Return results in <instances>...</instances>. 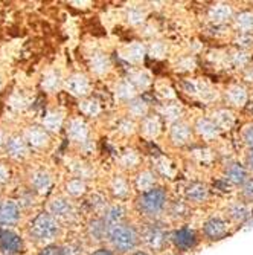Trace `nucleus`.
Segmentation results:
<instances>
[{"label":"nucleus","mask_w":253,"mask_h":255,"mask_svg":"<svg viewBox=\"0 0 253 255\" xmlns=\"http://www.w3.org/2000/svg\"><path fill=\"white\" fill-rule=\"evenodd\" d=\"M224 103L229 109H243L249 103V92L244 84H232L224 92Z\"/></svg>","instance_id":"11"},{"label":"nucleus","mask_w":253,"mask_h":255,"mask_svg":"<svg viewBox=\"0 0 253 255\" xmlns=\"http://www.w3.org/2000/svg\"><path fill=\"white\" fill-rule=\"evenodd\" d=\"M118 133L119 134H122V136H125V137H130V136H133L137 130H139V123H136L134 120H131V118H128L127 115L125 117H122L119 121H118Z\"/></svg>","instance_id":"41"},{"label":"nucleus","mask_w":253,"mask_h":255,"mask_svg":"<svg viewBox=\"0 0 253 255\" xmlns=\"http://www.w3.org/2000/svg\"><path fill=\"white\" fill-rule=\"evenodd\" d=\"M229 222L221 217H211L203 223L201 234L206 240L209 242H218L229 236Z\"/></svg>","instance_id":"7"},{"label":"nucleus","mask_w":253,"mask_h":255,"mask_svg":"<svg viewBox=\"0 0 253 255\" xmlns=\"http://www.w3.org/2000/svg\"><path fill=\"white\" fill-rule=\"evenodd\" d=\"M0 251L9 255L18 254L23 251V242L12 231L0 229Z\"/></svg>","instance_id":"23"},{"label":"nucleus","mask_w":253,"mask_h":255,"mask_svg":"<svg viewBox=\"0 0 253 255\" xmlns=\"http://www.w3.org/2000/svg\"><path fill=\"white\" fill-rule=\"evenodd\" d=\"M49 214H52L58 222H72L77 217V210L69 199L55 197L49 202Z\"/></svg>","instance_id":"9"},{"label":"nucleus","mask_w":253,"mask_h":255,"mask_svg":"<svg viewBox=\"0 0 253 255\" xmlns=\"http://www.w3.org/2000/svg\"><path fill=\"white\" fill-rule=\"evenodd\" d=\"M229 60H231V63L237 67V69H246L249 67L250 64V55L247 51L244 49H235L231 55H229Z\"/></svg>","instance_id":"42"},{"label":"nucleus","mask_w":253,"mask_h":255,"mask_svg":"<svg viewBox=\"0 0 253 255\" xmlns=\"http://www.w3.org/2000/svg\"><path fill=\"white\" fill-rule=\"evenodd\" d=\"M235 41L240 46V49L247 51L249 48H252V46H253V34H240Z\"/></svg>","instance_id":"47"},{"label":"nucleus","mask_w":253,"mask_h":255,"mask_svg":"<svg viewBox=\"0 0 253 255\" xmlns=\"http://www.w3.org/2000/svg\"><path fill=\"white\" fill-rule=\"evenodd\" d=\"M66 131H67V137L71 139L72 142H77L81 145H85L88 142L90 128L83 118H72L67 124Z\"/></svg>","instance_id":"14"},{"label":"nucleus","mask_w":253,"mask_h":255,"mask_svg":"<svg viewBox=\"0 0 253 255\" xmlns=\"http://www.w3.org/2000/svg\"><path fill=\"white\" fill-rule=\"evenodd\" d=\"M64 124V113L61 110H49L43 118V127L48 131H60Z\"/></svg>","instance_id":"35"},{"label":"nucleus","mask_w":253,"mask_h":255,"mask_svg":"<svg viewBox=\"0 0 253 255\" xmlns=\"http://www.w3.org/2000/svg\"><path fill=\"white\" fill-rule=\"evenodd\" d=\"M127 80L136 87L137 92H145V90H148L150 86H151V83H153L151 75L147 71H134V72H131L128 75Z\"/></svg>","instance_id":"37"},{"label":"nucleus","mask_w":253,"mask_h":255,"mask_svg":"<svg viewBox=\"0 0 253 255\" xmlns=\"http://www.w3.org/2000/svg\"><path fill=\"white\" fill-rule=\"evenodd\" d=\"M241 199L246 203L253 202V177L252 176L247 179V182L241 187Z\"/></svg>","instance_id":"46"},{"label":"nucleus","mask_w":253,"mask_h":255,"mask_svg":"<svg viewBox=\"0 0 253 255\" xmlns=\"http://www.w3.org/2000/svg\"><path fill=\"white\" fill-rule=\"evenodd\" d=\"M147 46L141 41H133L130 44H127L124 51H122V57L131 63V64H139L144 61L145 55H147Z\"/></svg>","instance_id":"27"},{"label":"nucleus","mask_w":253,"mask_h":255,"mask_svg":"<svg viewBox=\"0 0 253 255\" xmlns=\"http://www.w3.org/2000/svg\"><path fill=\"white\" fill-rule=\"evenodd\" d=\"M206 17L212 23V25H224V23L234 20L235 12L234 8L227 3H215L212 6H209L208 12H206Z\"/></svg>","instance_id":"18"},{"label":"nucleus","mask_w":253,"mask_h":255,"mask_svg":"<svg viewBox=\"0 0 253 255\" xmlns=\"http://www.w3.org/2000/svg\"><path fill=\"white\" fill-rule=\"evenodd\" d=\"M20 220L18 205L12 200L0 202V226H14Z\"/></svg>","instance_id":"24"},{"label":"nucleus","mask_w":253,"mask_h":255,"mask_svg":"<svg viewBox=\"0 0 253 255\" xmlns=\"http://www.w3.org/2000/svg\"><path fill=\"white\" fill-rule=\"evenodd\" d=\"M90 255H118L116 252H114L111 248H99V249H96V251H93Z\"/></svg>","instance_id":"50"},{"label":"nucleus","mask_w":253,"mask_h":255,"mask_svg":"<svg viewBox=\"0 0 253 255\" xmlns=\"http://www.w3.org/2000/svg\"><path fill=\"white\" fill-rule=\"evenodd\" d=\"M134 210L150 222L159 220L168 210V191L157 185L148 193L137 194L134 199Z\"/></svg>","instance_id":"1"},{"label":"nucleus","mask_w":253,"mask_h":255,"mask_svg":"<svg viewBox=\"0 0 253 255\" xmlns=\"http://www.w3.org/2000/svg\"><path fill=\"white\" fill-rule=\"evenodd\" d=\"M8 180H9V170L3 164H0V183H5Z\"/></svg>","instance_id":"51"},{"label":"nucleus","mask_w":253,"mask_h":255,"mask_svg":"<svg viewBox=\"0 0 253 255\" xmlns=\"http://www.w3.org/2000/svg\"><path fill=\"white\" fill-rule=\"evenodd\" d=\"M125 109H127V117L134 120L136 123H141L145 117H148L151 113L150 104L142 97H137L133 101H130L128 104H125Z\"/></svg>","instance_id":"25"},{"label":"nucleus","mask_w":253,"mask_h":255,"mask_svg":"<svg viewBox=\"0 0 253 255\" xmlns=\"http://www.w3.org/2000/svg\"><path fill=\"white\" fill-rule=\"evenodd\" d=\"M131 255H151L147 249H136Z\"/></svg>","instance_id":"52"},{"label":"nucleus","mask_w":253,"mask_h":255,"mask_svg":"<svg viewBox=\"0 0 253 255\" xmlns=\"http://www.w3.org/2000/svg\"><path fill=\"white\" fill-rule=\"evenodd\" d=\"M80 110L84 117L87 118H98L99 115L102 113V106L99 103V100L96 98H84L80 103Z\"/></svg>","instance_id":"36"},{"label":"nucleus","mask_w":253,"mask_h":255,"mask_svg":"<svg viewBox=\"0 0 253 255\" xmlns=\"http://www.w3.org/2000/svg\"><path fill=\"white\" fill-rule=\"evenodd\" d=\"M211 120L218 126L220 130H229V128H232V126L235 124L234 112H232V109H229V107L217 109V110L212 113Z\"/></svg>","instance_id":"32"},{"label":"nucleus","mask_w":253,"mask_h":255,"mask_svg":"<svg viewBox=\"0 0 253 255\" xmlns=\"http://www.w3.org/2000/svg\"><path fill=\"white\" fill-rule=\"evenodd\" d=\"M156 173L157 174H162V176H167V177H172L174 167H172V164H171L168 159L162 157V159H159L156 162Z\"/></svg>","instance_id":"44"},{"label":"nucleus","mask_w":253,"mask_h":255,"mask_svg":"<svg viewBox=\"0 0 253 255\" xmlns=\"http://www.w3.org/2000/svg\"><path fill=\"white\" fill-rule=\"evenodd\" d=\"M64 87L72 97H77V98H81V100L88 98L90 90H91L90 80L87 78V75H84L81 72H75L72 75H69L64 80Z\"/></svg>","instance_id":"8"},{"label":"nucleus","mask_w":253,"mask_h":255,"mask_svg":"<svg viewBox=\"0 0 253 255\" xmlns=\"http://www.w3.org/2000/svg\"><path fill=\"white\" fill-rule=\"evenodd\" d=\"M169 243L178 254H185L189 251H194L197 245L200 243V237L197 234V231L192 228H177L169 233Z\"/></svg>","instance_id":"5"},{"label":"nucleus","mask_w":253,"mask_h":255,"mask_svg":"<svg viewBox=\"0 0 253 255\" xmlns=\"http://www.w3.org/2000/svg\"><path fill=\"white\" fill-rule=\"evenodd\" d=\"M114 95H116L118 101L128 104L130 101H133L134 98L139 97V92L136 90V87L127 78H124V80H119L116 84H114Z\"/></svg>","instance_id":"28"},{"label":"nucleus","mask_w":253,"mask_h":255,"mask_svg":"<svg viewBox=\"0 0 253 255\" xmlns=\"http://www.w3.org/2000/svg\"><path fill=\"white\" fill-rule=\"evenodd\" d=\"M167 51H168L167 44L164 41H157V40L156 41H151L150 46L147 48L148 55L153 57V58H164L167 55Z\"/></svg>","instance_id":"43"},{"label":"nucleus","mask_w":253,"mask_h":255,"mask_svg":"<svg viewBox=\"0 0 253 255\" xmlns=\"http://www.w3.org/2000/svg\"><path fill=\"white\" fill-rule=\"evenodd\" d=\"M88 66L91 72L96 75H107L111 71V60L107 52L104 51H93L88 55Z\"/></svg>","instance_id":"21"},{"label":"nucleus","mask_w":253,"mask_h":255,"mask_svg":"<svg viewBox=\"0 0 253 255\" xmlns=\"http://www.w3.org/2000/svg\"><path fill=\"white\" fill-rule=\"evenodd\" d=\"M66 193L72 197H81L87 193V182L84 179L80 177H74V179H69L66 182Z\"/></svg>","instance_id":"39"},{"label":"nucleus","mask_w":253,"mask_h":255,"mask_svg":"<svg viewBox=\"0 0 253 255\" xmlns=\"http://www.w3.org/2000/svg\"><path fill=\"white\" fill-rule=\"evenodd\" d=\"M156 187H157V173L153 168H141L139 171H136L133 179V188L137 193L139 194L148 193Z\"/></svg>","instance_id":"13"},{"label":"nucleus","mask_w":253,"mask_h":255,"mask_svg":"<svg viewBox=\"0 0 253 255\" xmlns=\"http://www.w3.org/2000/svg\"><path fill=\"white\" fill-rule=\"evenodd\" d=\"M107 242L118 255L133 254L141 245V229L130 222L108 226Z\"/></svg>","instance_id":"2"},{"label":"nucleus","mask_w":253,"mask_h":255,"mask_svg":"<svg viewBox=\"0 0 253 255\" xmlns=\"http://www.w3.org/2000/svg\"><path fill=\"white\" fill-rule=\"evenodd\" d=\"M31 187L35 193L44 194L52 188V177L48 171H34L31 174Z\"/></svg>","instance_id":"31"},{"label":"nucleus","mask_w":253,"mask_h":255,"mask_svg":"<svg viewBox=\"0 0 253 255\" xmlns=\"http://www.w3.org/2000/svg\"><path fill=\"white\" fill-rule=\"evenodd\" d=\"M167 255H183V254H167Z\"/></svg>","instance_id":"54"},{"label":"nucleus","mask_w":253,"mask_h":255,"mask_svg":"<svg viewBox=\"0 0 253 255\" xmlns=\"http://www.w3.org/2000/svg\"><path fill=\"white\" fill-rule=\"evenodd\" d=\"M159 115H160V118H162V121L168 123L169 126L181 121V109L178 104H174V103L164 104L159 110Z\"/></svg>","instance_id":"34"},{"label":"nucleus","mask_w":253,"mask_h":255,"mask_svg":"<svg viewBox=\"0 0 253 255\" xmlns=\"http://www.w3.org/2000/svg\"><path fill=\"white\" fill-rule=\"evenodd\" d=\"M108 191L113 199H116L118 202H124L131 197L133 191V183L122 174L113 176L108 185Z\"/></svg>","instance_id":"15"},{"label":"nucleus","mask_w":253,"mask_h":255,"mask_svg":"<svg viewBox=\"0 0 253 255\" xmlns=\"http://www.w3.org/2000/svg\"><path fill=\"white\" fill-rule=\"evenodd\" d=\"M87 236L93 243H102L108 237V225L101 216L93 217L87 225Z\"/></svg>","instance_id":"22"},{"label":"nucleus","mask_w":253,"mask_h":255,"mask_svg":"<svg viewBox=\"0 0 253 255\" xmlns=\"http://www.w3.org/2000/svg\"><path fill=\"white\" fill-rule=\"evenodd\" d=\"M234 26L240 34H253V9H244L235 14Z\"/></svg>","instance_id":"30"},{"label":"nucleus","mask_w":253,"mask_h":255,"mask_svg":"<svg viewBox=\"0 0 253 255\" xmlns=\"http://www.w3.org/2000/svg\"><path fill=\"white\" fill-rule=\"evenodd\" d=\"M0 87H2V78H0Z\"/></svg>","instance_id":"55"},{"label":"nucleus","mask_w":253,"mask_h":255,"mask_svg":"<svg viewBox=\"0 0 253 255\" xmlns=\"http://www.w3.org/2000/svg\"><path fill=\"white\" fill-rule=\"evenodd\" d=\"M2 144H6V141H5V134H3V131L0 130V145Z\"/></svg>","instance_id":"53"},{"label":"nucleus","mask_w":253,"mask_h":255,"mask_svg":"<svg viewBox=\"0 0 253 255\" xmlns=\"http://www.w3.org/2000/svg\"><path fill=\"white\" fill-rule=\"evenodd\" d=\"M194 133L197 137H200L201 141L204 142H212L215 139H218L220 136V128L218 126L211 120V118H206V117H200L197 118V121L194 123Z\"/></svg>","instance_id":"12"},{"label":"nucleus","mask_w":253,"mask_h":255,"mask_svg":"<svg viewBox=\"0 0 253 255\" xmlns=\"http://www.w3.org/2000/svg\"><path fill=\"white\" fill-rule=\"evenodd\" d=\"M29 233L31 237L38 243H51L60 236L61 226L60 222L52 214L41 213L32 220L29 226Z\"/></svg>","instance_id":"3"},{"label":"nucleus","mask_w":253,"mask_h":255,"mask_svg":"<svg viewBox=\"0 0 253 255\" xmlns=\"http://www.w3.org/2000/svg\"><path fill=\"white\" fill-rule=\"evenodd\" d=\"M101 217L105 220V223L108 226H113V225H118V223H124L127 222V210L124 208L122 203H113V205H108L105 208V211L101 214Z\"/></svg>","instance_id":"26"},{"label":"nucleus","mask_w":253,"mask_h":255,"mask_svg":"<svg viewBox=\"0 0 253 255\" xmlns=\"http://www.w3.org/2000/svg\"><path fill=\"white\" fill-rule=\"evenodd\" d=\"M147 18V11L142 6H130L125 11V20L131 26H139Z\"/></svg>","instance_id":"40"},{"label":"nucleus","mask_w":253,"mask_h":255,"mask_svg":"<svg viewBox=\"0 0 253 255\" xmlns=\"http://www.w3.org/2000/svg\"><path fill=\"white\" fill-rule=\"evenodd\" d=\"M118 164L124 171H139L142 168V157L134 148H124L118 156Z\"/></svg>","instance_id":"20"},{"label":"nucleus","mask_w":253,"mask_h":255,"mask_svg":"<svg viewBox=\"0 0 253 255\" xmlns=\"http://www.w3.org/2000/svg\"><path fill=\"white\" fill-rule=\"evenodd\" d=\"M141 229V243L147 248L148 252L160 254L164 252L169 243V233L156 223L144 225Z\"/></svg>","instance_id":"4"},{"label":"nucleus","mask_w":253,"mask_h":255,"mask_svg":"<svg viewBox=\"0 0 253 255\" xmlns=\"http://www.w3.org/2000/svg\"><path fill=\"white\" fill-rule=\"evenodd\" d=\"M164 130V121L160 118L159 113H150L139 123V131L147 137V139H156L160 136Z\"/></svg>","instance_id":"17"},{"label":"nucleus","mask_w":253,"mask_h":255,"mask_svg":"<svg viewBox=\"0 0 253 255\" xmlns=\"http://www.w3.org/2000/svg\"><path fill=\"white\" fill-rule=\"evenodd\" d=\"M61 74L60 71H57V69H51V71H48L44 74L43 80H41V86L46 92H49V94H54V92H57L60 87H61Z\"/></svg>","instance_id":"38"},{"label":"nucleus","mask_w":253,"mask_h":255,"mask_svg":"<svg viewBox=\"0 0 253 255\" xmlns=\"http://www.w3.org/2000/svg\"><path fill=\"white\" fill-rule=\"evenodd\" d=\"M241 139L244 145L249 147V150L253 148V123H249L241 128Z\"/></svg>","instance_id":"45"},{"label":"nucleus","mask_w":253,"mask_h":255,"mask_svg":"<svg viewBox=\"0 0 253 255\" xmlns=\"http://www.w3.org/2000/svg\"><path fill=\"white\" fill-rule=\"evenodd\" d=\"M227 217L229 220H232L235 223H243L246 219H249V216L252 214L249 210V205L246 202H234L227 206Z\"/></svg>","instance_id":"33"},{"label":"nucleus","mask_w":253,"mask_h":255,"mask_svg":"<svg viewBox=\"0 0 253 255\" xmlns=\"http://www.w3.org/2000/svg\"><path fill=\"white\" fill-rule=\"evenodd\" d=\"M194 127L186 121H178L172 126H169L168 130V142L174 148H183L189 145L194 141Z\"/></svg>","instance_id":"6"},{"label":"nucleus","mask_w":253,"mask_h":255,"mask_svg":"<svg viewBox=\"0 0 253 255\" xmlns=\"http://www.w3.org/2000/svg\"><path fill=\"white\" fill-rule=\"evenodd\" d=\"M211 190L203 182H192L185 190V199L189 205H203L209 200Z\"/></svg>","instance_id":"16"},{"label":"nucleus","mask_w":253,"mask_h":255,"mask_svg":"<svg viewBox=\"0 0 253 255\" xmlns=\"http://www.w3.org/2000/svg\"><path fill=\"white\" fill-rule=\"evenodd\" d=\"M38 255H64V251H63V246L60 245H46L38 252Z\"/></svg>","instance_id":"48"},{"label":"nucleus","mask_w":253,"mask_h":255,"mask_svg":"<svg viewBox=\"0 0 253 255\" xmlns=\"http://www.w3.org/2000/svg\"><path fill=\"white\" fill-rule=\"evenodd\" d=\"M244 167L249 171V174L253 176V148H250L246 153V159H244Z\"/></svg>","instance_id":"49"},{"label":"nucleus","mask_w":253,"mask_h":255,"mask_svg":"<svg viewBox=\"0 0 253 255\" xmlns=\"http://www.w3.org/2000/svg\"><path fill=\"white\" fill-rule=\"evenodd\" d=\"M25 141L32 145L34 148H46L51 144V136L44 127L40 126H31L25 133Z\"/></svg>","instance_id":"19"},{"label":"nucleus","mask_w":253,"mask_h":255,"mask_svg":"<svg viewBox=\"0 0 253 255\" xmlns=\"http://www.w3.org/2000/svg\"><path fill=\"white\" fill-rule=\"evenodd\" d=\"M5 148H6V153L15 159H21L28 154V142L25 141V137L17 136V134L6 139Z\"/></svg>","instance_id":"29"},{"label":"nucleus","mask_w":253,"mask_h":255,"mask_svg":"<svg viewBox=\"0 0 253 255\" xmlns=\"http://www.w3.org/2000/svg\"><path fill=\"white\" fill-rule=\"evenodd\" d=\"M250 177L249 171L246 170V167L240 162H227L223 168V179L229 183L234 185V187H243V185L247 182V179Z\"/></svg>","instance_id":"10"}]
</instances>
